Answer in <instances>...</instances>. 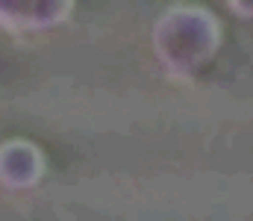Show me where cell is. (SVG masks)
<instances>
[{
    "instance_id": "cell-1",
    "label": "cell",
    "mask_w": 253,
    "mask_h": 221,
    "mask_svg": "<svg viewBox=\"0 0 253 221\" xmlns=\"http://www.w3.org/2000/svg\"><path fill=\"white\" fill-rule=\"evenodd\" d=\"M153 53L177 80H191L221 47V24L203 6H168L153 24Z\"/></svg>"
},
{
    "instance_id": "cell-2",
    "label": "cell",
    "mask_w": 253,
    "mask_h": 221,
    "mask_svg": "<svg viewBox=\"0 0 253 221\" xmlns=\"http://www.w3.org/2000/svg\"><path fill=\"white\" fill-rule=\"evenodd\" d=\"M68 0H0V27L18 33L53 30L71 15Z\"/></svg>"
},
{
    "instance_id": "cell-3",
    "label": "cell",
    "mask_w": 253,
    "mask_h": 221,
    "mask_svg": "<svg viewBox=\"0 0 253 221\" xmlns=\"http://www.w3.org/2000/svg\"><path fill=\"white\" fill-rule=\"evenodd\" d=\"M44 177V156L33 142L9 139L0 145V183L15 192H27L39 186Z\"/></svg>"
},
{
    "instance_id": "cell-4",
    "label": "cell",
    "mask_w": 253,
    "mask_h": 221,
    "mask_svg": "<svg viewBox=\"0 0 253 221\" xmlns=\"http://www.w3.org/2000/svg\"><path fill=\"white\" fill-rule=\"evenodd\" d=\"M230 9H233L236 15H253V6H242L239 0H233V3H230Z\"/></svg>"
}]
</instances>
